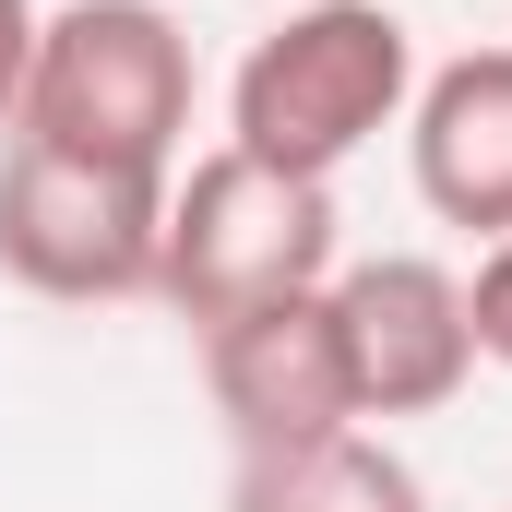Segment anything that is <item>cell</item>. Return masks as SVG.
<instances>
[{
    "label": "cell",
    "mask_w": 512,
    "mask_h": 512,
    "mask_svg": "<svg viewBox=\"0 0 512 512\" xmlns=\"http://www.w3.org/2000/svg\"><path fill=\"white\" fill-rule=\"evenodd\" d=\"M405 96H417V36L393 0H298L274 36H251L227 84V143L286 179H334L358 143L405 120Z\"/></svg>",
    "instance_id": "6da1fadb"
},
{
    "label": "cell",
    "mask_w": 512,
    "mask_h": 512,
    "mask_svg": "<svg viewBox=\"0 0 512 512\" xmlns=\"http://www.w3.org/2000/svg\"><path fill=\"white\" fill-rule=\"evenodd\" d=\"M24 143L167 179L179 131H191V36L167 0H60L36 24V72H24Z\"/></svg>",
    "instance_id": "7a4b0ae2"
},
{
    "label": "cell",
    "mask_w": 512,
    "mask_h": 512,
    "mask_svg": "<svg viewBox=\"0 0 512 512\" xmlns=\"http://www.w3.org/2000/svg\"><path fill=\"white\" fill-rule=\"evenodd\" d=\"M334 286V179H286L239 143H215L191 179H167V251H155V298L203 334L227 310Z\"/></svg>",
    "instance_id": "3957f363"
},
{
    "label": "cell",
    "mask_w": 512,
    "mask_h": 512,
    "mask_svg": "<svg viewBox=\"0 0 512 512\" xmlns=\"http://www.w3.org/2000/svg\"><path fill=\"white\" fill-rule=\"evenodd\" d=\"M155 251H167V179L131 167H84L12 131L0 155V274L24 298L96 310V298H155Z\"/></svg>",
    "instance_id": "277c9868"
},
{
    "label": "cell",
    "mask_w": 512,
    "mask_h": 512,
    "mask_svg": "<svg viewBox=\"0 0 512 512\" xmlns=\"http://www.w3.org/2000/svg\"><path fill=\"white\" fill-rule=\"evenodd\" d=\"M203 382H215V417L239 429V453H298V441L358 429V358H346L334 286L203 322Z\"/></svg>",
    "instance_id": "5b68a950"
},
{
    "label": "cell",
    "mask_w": 512,
    "mask_h": 512,
    "mask_svg": "<svg viewBox=\"0 0 512 512\" xmlns=\"http://www.w3.org/2000/svg\"><path fill=\"white\" fill-rule=\"evenodd\" d=\"M346 310V358H358V417H441L477 382V334H465V274L429 251H382L334 274Z\"/></svg>",
    "instance_id": "8992f818"
},
{
    "label": "cell",
    "mask_w": 512,
    "mask_h": 512,
    "mask_svg": "<svg viewBox=\"0 0 512 512\" xmlns=\"http://www.w3.org/2000/svg\"><path fill=\"white\" fill-rule=\"evenodd\" d=\"M417 203L465 239H512V48H465L405 96Z\"/></svg>",
    "instance_id": "52a82bcc"
},
{
    "label": "cell",
    "mask_w": 512,
    "mask_h": 512,
    "mask_svg": "<svg viewBox=\"0 0 512 512\" xmlns=\"http://www.w3.org/2000/svg\"><path fill=\"white\" fill-rule=\"evenodd\" d=\"M227 512H429V489L393 441L334 429V441H298V453H251Z\"/></svg>",
    "instance_id": "ba28073f"
},
{
    "label": "cell",
    "mask_w": 512,
    "mask_h": 512,
    "mask_svg": "<svg viewBox=\"0 0 512 512\" xmlns=\"http://www.w3.org/2000/svg\"><path fill=\"white\" fill-rule=\"evenodd\" d=\"M465 334H477L489 370H512V239H489L477 274H465Z\"/></svg>",
    "instance_id": "9c48e42d"
},
{
    "label": "cell",
    "mask_w": 512,
    "mask_h": 512,
    "mask_svg": "<svg viewBox=\"0 0 512 512\" xmlns=\"http://www.w3.org/2000/svg\"><path fill=\"white\" fill-rule=\"evenodd\" d=\"M36 0H0V131H12V108H24V72H36Z\"/></svg>",
    "instance_id": "30bf717a"
}]
</instances>
